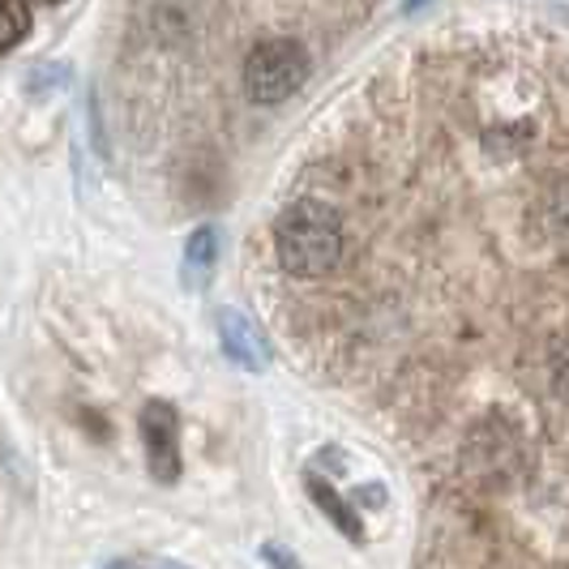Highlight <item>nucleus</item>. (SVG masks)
Here are the masks:
<instances>
[{
	"label": "nucleus",
	"instance_id": "1",
	"mask_svg": "<svg viewBox=\"0 0 569 569\" xmlns=\"http://www.w3.org/2000/svg\"><path fill=\"white\" fill-rule=\"evenodd\" d=\"M274 253L296 279H321L342 261V219L326 201H291L274 219Z\"/></svg>",
	"mask_w": 569,
	"mask_h": 569
},
{
	"label": "nucleus",
	"instance_id": "2",
	"mask_svg": "<svg viewBox=\"0 0 569 569\" xmlns=\"http://www.w3.org/2000/svg\"><path fill=\"white\" fill-rule=\"evenodd\" d=\"M305 78H309V52L296 39H261L244 60V94L261 108L291 99Z\"/></svg>",
	"mask_w": 569,
	"mask_h": 569
},
{
	"label": "nucleus",
	"instance_id": "3",
	"mask_svg": "<svg viewBox=\"0 0 569 569\" xmlns=\"http://www.w3.org/2000/svg\"><path fill=\"white\" fill-rule=\"evenodd\" d=\"M142 446L146 467L159 485H176L180 480V416L176 407L163 399H150L142 407Z\"/></svg>",
	"mask_w": 569,
	"mask_h": 569
},
{
	"label": "nucleus",
	"instance_id": "4",
	"mask_svg": "<svg viewBox=\"0 0 569 569\" xmlns=\"http://www.w3.org/2000/svg\"><path fill=\"white\" fill-rule=\"evenodd\" d=\"M219 342L228 351V360L244 372H266L270 369V342L253 326V317L240 309H219Z\"/></svg>",
	"mask_w": 569,
	"mask_h": 569
},
{
	"label": "nucleus",
	"instance_id": "5",
	"mask_svg": "<svg viewBox=\"0 0 569 569\" xmlns=\"http://www.w3.org/2000/svg\"><path fill=\"white\" fill-rule=\"evenodd\" d=\"M214 261H219V231L198 228L189 240H184V261H180V279H184V287L198 291V287L210 279Z\"/></svg>",
	"mask_w": 569,
	"mask_h": 569
},
{
	"label": "nucleus",
	"instance_id": "6",
	"mask_svg": "<svg viewBox=\"0 0 569 569\" xmlns=\"http://www.w3.org/2000/svg\"><path fill=\"white\" fill-rule=\"evenodd\" d=\"M309 497L317 501V510L326 513L335 527H339L347 540H365V531H360V513L351 510L347 501H342L335 488L326 485V480H317V476H309Z\"/></svg>",
	"mask_w": 569,
	"mask_h": 569
},
{
	"label": "nucleus",
	"instance_id": "7",
	"mask_svg": "<svg viewBox=\"0 0 569 569\" xmlns=\"http://www.w3.org/2000/svg\"><path fill=\"white\" fill-rule=\"evenodd\" d=\"M30 34V0H0V57Z\"/></svg>",
	"mask_w": 569,
	"mask_h": 569
},
{
	"label": "nucleus",
	"instance_id": "8",
	"mask_svg": "<svg viewBox=\"0 0 569 569\" xmlns=\"http://www.w3.org/2000/svg\"><path fill=\"white\" fill-rule=\"evenodd\" d=\"M548 231L569 249V180L566 184H557L552 198H548Z\"/></svg>",
	"mask_w": 569,
	"mask_h": 569
},
{
	"label": "nucleus",
	"instance_id": "9",
	"mask_svg": "<svg viewBox=\"0 0 569 569\" xmlns=\"http://www.w3.org/2000/svg\"><path fill=\"white\" fill-rule=\"evenodd\" d=\"M552 386H557L561 402L569 407V342L557 351V360H552Z\"/></svg>",
	"mask_w": 569,
	"mask_h": 569
},
{
	"label": "nucleus",
	"instance_id": "10",
	"mask_svg": "<svg viewBox=\"0 0 569 569\" xmlns=\"http://www.w3.org/2000/svg\"><path fill=\"white\" fill-rule=\"evenodd\" d=\"M261 557H266V566L270 569H300L296 552H287L283 543H266V548H261Z\"/></svg>",
	"mask_w": 569,
	"mask_h": 569
},
{
	"label": "nucleus",
	"instance_id": "11",
	"mask_svg": "<svg viewBox=\"0 0 569 569\" xmlns=\"http://www.w3.org/2000/svg\"><path fill=\"white\" fill-rule=\"evenodd\" d=\"M30 4H64V0H30Z\"/></svg>",
	"mask_w": 569,
	"mask_h": 569
},
{
	"label": "nucleus",
	"instance_id": "12",
	"mask_svg": "<svg viewBox=\"0 0 569 569\" xmlns=\"http://www.w3.org/2000/svg\"><path fill=\"white\" fill-rule=\"evenodd\" d=\"M108 569H133L129 561H116V566H108Z\"/></svg>",
	"mask_w": 569,
	"mask_h": 569
},
{
	"label": "nucleus",
	"instance_id": "13",
	"mask_svg": "<svg viewBox=\"0 0 569 569\" xmlns=\"http://www.w3.org/2000/svg\"><path fill=\"white\" fill-rule=\"evenodd\" d=\"M154 569H176V566H168V561H163V566H154Z\"/></svg>",
	"mask_w": 569,
	"mask_h": 569
}]
</instances>
